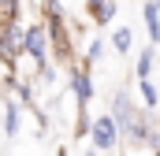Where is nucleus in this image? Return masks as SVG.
I'll list each match as a JSON object with an SVG mask.
<instances>
[{
    "label": "nucleus",
    "mask_w": 160,
    "mask_h": 156,
    "mask_svg": "<svg viewBox=\"0 0 160 156\" xmlns=\"http://www.w3.org/2000/svg\"><path fill=\"white\" fill-rule=\"evenodd\" d=\"M157 56H160V45H157V41H149V45L138 52V60H134V78H153Z\"/></svg>",
    "instance_id": "nucleus-8"
},
{
    "label": "nucleus",
    "mask_w": 160,
    "mask_h": 156,
    "mask_svg": "<svg viewBox=\"0 0 160 156\" xmlns=\"http://www.w3.org/2000/svg\"><path fill=\"white\" fill-rule=\"evenodd\" d=\"M108 112L119 119V126H127V123H134V119H138L142 100H134V97H130V89H127V85H119V89L112 93V108H108Z\"/></svg>",
    "instance_id": "nucleus-6"
},
{
    "label": "nucleus",
    "mask_w": 160,
    "mask_h": 156,
    "mask_svg": "<svg viewBox=\"0 0 160 156\" xmlns=\"http://www.w3.org/2000/svg\"><path fill=\"white\" fill-rule=\"evenodd\" d=\"M22 19V0H0V22Z\"/></svg>",
    "instance_id": "nucleus-13"
},
{
    "label": "nucleus",
    "mask_w": 160,
    "mask_h": 156,
    "mask_svg": "<svg viewBox=\"0 0 160 156\" xmlns=\"http://www.w3.org/2000/svg\"><path fill=\"white\" fill-rule=\"evenodd\" d=\"M108 45L116 48V56H127V52L134 48V30H130L127 22H119V26H112V37H108Z\"/></svg>",
    "instance_id": "nucleus-10"
},
{
    "label": "nucleus",
    "mask_w": 160,
    "mask_h": 156,
    "mask_svg": "<svg viewBox=\"0 0 160 156\" xmlns=\"http://www.w3.org/2000/svg\"><path fill=\"white\" fill-rule=\"evenodd\" d=\"M0 104H4V138H19L22 134V119H26V112H22V100L19 97H8L4 89H0Z\"/></svg>",
    "instance_id": "nucleus-5"
},
{
    "label": "nucleus",
    "mask_w": 160,
    "mask_h": 156,
    "mask_svg": "<svg viewBox=\"0 0 160 156\" xmlns=\"http://www.w3.org/2000/svg\"><path fill=\"white\" fill-rule=\"evenodd\" d=\"M108 48H112V45H108L104 37H89L86 45H82L78 60H82V63H89V67H97V63H101V60L108 56Z\"/></svg>",
    "instance_id": "nucleus-9"
},
{
    "label": "nucleus",
    "mask_w": 160,
    "mask_h": 156,
    "mask_svg": "<svg viewBox=\"0 0 160 156\" xmlns=\"http://www.w3.org/2000/svg\"><path fill=\"white\" fill-rule=\"evenodd\" d=\"M22 37H26V22H22V19L0 22V67H4V71H19L22 52H26Z\"/></svg>",
    "instance_id": "nucleus-1"
},
{
    "label": "nucleus",
    "mask_w": 160,
    "mask_h": 156,
    "mask_svg": "<svg viewBox=\"0 0 160 156\" xmlns=\"http://www.w3.org/2000/svg\"><path fill=\"white\" fill-rule=\"evenodd\" d=\"M142 19H145L149 41H157V45H160V4H157V0H145V4H142Z\"/></svg>",
    "instance_id": "nucleus-11"
},
{
    "label": "nucleus",
    "mask_w": 160,
    "mask_h": 156,
    "mask_svg": "<svg viewBox=\"0 0 160 156\" xmlns=\"http://www.w3.org/2000/svg\"><path fill=\"white\" fill-rule=\"evenodd\" d=\"M138 100H142V108H149V112L160 108V89H157L153 78H138Z\"/></svg>",
    "instance_id": "nucleus-12"
},
{
    "label": "nucleus",
    "mask_w": 160,
    "mask_h": 156,
    "mask_svg": "<svg viewBox=\"0 0 160 156\" xmlns=\"http://www.w3.org/2000/svg\"><path fill=\"white\" fill-rule=\"evenodd\" d=\"M82 4H86V15H89L93 26H108L119 15V4L116 0H82Z\"/></svg>",
    "instance_id": "nucleus-7"
},
{
    "label": "nucleus",
    "mask_w": 160,
    "mask_h": 156,
    "mask_svg": "<svg viewBox=\"0 0 160 156\" xmlns=\"http://www.w3.org/2000/svg\"><path fill=\"white\" fill-rule=\"evenodd\" d=\"M22 45H26L22 60H26L30 67H38V63H45V60H52V37H48L45 19H38V22H26V37H22Z\"/></svg>",
    "instance_id": "nucleus-3"
},
{
    "label": "nucleus",
    "mask_w": 160,
    "mask_h": 156,
    "mask_svg": "<svg viewBox=\"0 0 160 156\" xmlns=\"http://www.w3.org/2000/svg\"><path fill=\"white\" fill-rule=\"evenodd\" d=\"M89 145H93V153H116V149H123V126L112 112L89 119Z\"/></svg>",
    "instance_id": "nucleus-2"
},
{
    "label": "nucleus",
    "mask_w": 160,
    "mask_h": 156,
    "mask_svg": "<svg viewBox=\"0 0 160 156\" xmlns=\"http://www.w3.org/2000/svg\"><path fill=\"white\" fill-rule=\"evenodd\" d=\"M157 4H160V0H157Z\"/></svg>",
    "instance_id": "nucleus-14"
},
{
    "label": "nucleus",
    "mask_w": 160,
    "mask_h": 156,
    "mask_svg": "<svg viewBox=\"0 0 160 156\" xmlns=\"http://www.w3.org/2000/svg\"><path fill=\"white\" fill-rule=\"evenodd\" d=\"M89 71H93V67L82 63V60L67 63V93L75 97L78 108H89V104H93V93H97V85H93V75H89Z\"/></svg>",
    "instance_id": "nucleus-4"
}]
</instances>
